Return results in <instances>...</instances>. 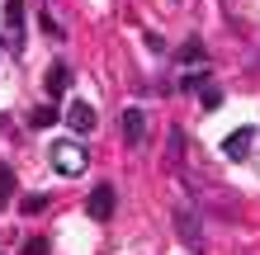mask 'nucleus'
Returning <instances> with one entry per match:
<instances>
[{
  "mask_svg": "<svg viewBox=\"0 0 260 255\" xmlns=\"http://www.w3.org/2000/svg\"><path fill=\"white\" fill-rule=\"evenodd\" d=\"M38 24H43V33H48V38H62V28H57V19H52L48 10H43V19H38Z\"/></svg>",
  "mask_w": 260,
  "mask_h": 255,
  "instance_id": "obj_13",
  "label": "nucleus"
},
{
  "mask_svg": "<svg viewBox=\"0 0 260 255\" xmlns=\"http://www.w3.org/2000/svg\"><path fill=\"white\" fill-rule=\"evenodd\" d=\"M52 152V170L57 175H85V161H90V152L76 137H62V142H52L48 147Z\"/></svg>",
  "mask_w": 260,
  "mask_h": 255,
  "instance_id": "obj_1",
  "label": "nucleus"
},
{
  "mask_svg": "<svg viewBox=\"0 0 260 255\" xmlns=\"http://www.w3.org/2000/svg\"><path fill=\"white\" fill-rule=\"evenodd\" d=\"M251 152H255V128H237V132L222 137V156L227 161H251Z\"/></svg>",
  "mask_w": 260,
  "mask_h": 255,
  "instance_id": "obj_3",
  "label": "nucleus"
},
{
  "mask_svg": "<svg viewBox=\"0 0 260 255\" xmlns=\"http://www.w3.org/2000/svg\"><path fill=\"white\" fill-rule=\"evenodd\" d=\"M5 19H10V43H24V0H5Z\"/></svg>",
  "mask_w": 260,
  "mask_h": 255,
  "instance_id": "obj_7",
  "label": "nucleus"
},
{
  "mask_svg": "<svg viewBox=\"0 0 260 255\" xmlns=\"http://www.w3.org/2000/svg\"><path fill=\"white\" fill-rule=\"evenodd\" d=\"M180 161H185V132L171 128V166H180Z\"/></svg>",
  "mask_w": 260,
  "mask_h": 255,
  "instance_id": "obj_9",
  "label": "nucleus"
},
{
  "mask_svg": "<svg viewBox=\"0 0 260 255\" xmlns=\"http://www.w3.org/2000/svg\"><path fill=\"white\" fill-rule=\"evenodd\" d=\"M57 118H62V114H57L52 104H43V109H38L34 118H28V123H34V128H48V123H57Z\"/></svg>",
  "mask_w": 260,
  "mask_h": 255,
  "instance_id": "obj_10",
  "label": "nucleus"
},
{
  "mask_svg": "<svg viewBox=\"0 0 260 255\" xmlns=\"http://www.w3.org/2000/svg\"><path fill=\"white\" fill-rule=\"evenodd\" d=\"M175 227H180V236H185L189 246H199V241H204V236H199V227H194V217L185 213V208H180V213H175Z\"/></svg>",
  "mask_w": 260,
  "mask_h": 255,
  "instance_id": "obj_8",
  "label": "nucleus"
},
{
  "mask_svg": "<svg viewBox=\"0 0 260 255\" xmlns=\"http://www.w3.org/2000/svg\"><path fill=\"white\" fill-rule=\"evenodd\" d=\"M118 128H123L128 147H142L147 142V118H142V109H123V114H118Z\"/></svg>",
  "mask_w": 260,
  "mask_h": 255,
  "instance_id": "obj_5",
  "label": "nucleus"
},
{
  "mask_svg": "<svg viewBox=\"0 0 260 255\" xmlns=\"http://www.w3.org/2000/svg\"><path fill=\"white\" fill-rule=\"evenodd\" d=\"M24 255H48V241H38V236H34V241L24 246Z\"/></svg>",
  "mask_w": 260,
  "mask_h": 255,
  "instance_id": "obj_16",
  "label": "nucleus"
},
{
  "mask_svg": "<svg viewBox=\"0 0 260 255\" xmlns=\"http://www.w3.org/2000/svg\"><path fill=\"white\" fill-rule=\"evenodd\" d=\"M114 185H95V189H90V199H85V217L90 222H109L114 217Z\"/></svg>",
  "mask_w": 260,
  "mask_h": 255,
  "instance_id": "obj_2",
  "label": "nucleus"
},
{
  "mask_svg": "<svg viewBox=\"0 0 260 255\" xmlns=\"http://www.w3.org/2000/svg\"><path fill=\"white\" fill-rule=\"evenodd\" d=\"M43 85H48V95L57 99V95H67V85H71V66L67 62H52L48 66V81H43Z\"/></svg>",
  "mask_w": 260,
  "mask_h": 255,
  "instance_id": "obj_6",
  "label": "nucleus"
},
{
  "mask_svg": "<svg viewBox=\"0 0 260 255\" xmlns=\"http://www.w3.org/2000/svg\"><path fill=\"white\" fill-rule=\"evenodd\" d=\"M43 203H48L43 194H28V199H24V213H43Z\"/></svg>",
  "mask_w": 260,
  "mask_h": 255,
  "instance_id": "obj_14",
  "label": "nucleus"
},
{
  "mask_svg": "<svg viewBox=\"0 0 260 255\" xmlns=\"http://www.w3.org/2000/svg\"><path fill=\"white\" fill-rule=\"evenodd\" d=\"M10 194H14V170H10V166H0V208H5Z\"/></svg>",
  "mask_w": 260,
  "mask_h": 255,
  "instance_id": "obj_11",
  "label": "nucleus"
},
{
  "mask_svg": "<svg viewBox=\"0 0 260 255\" xmlns=\"http://www.w3.org/2000/svg\"><path fill=\"white\" fill-rule=\"evenodd\" d=\"M204 104H208V109H218V104H222V90L208 85V81H204Z\"/></svg>",
  "mask_w": 260,
  "mask_h": 255,
  "instance_id": "obj_12",
  "label": "nucleus"
},
{
  "mask_svg": "<svg viewBox=\"0 0 260 255\" xmlns=\"http://www.w3.org/2000/svg\"><path fill=\"white\" fill-rule=\"evenodd\" d=\"M194 57H204V48H199V43H185V48H180V62H194Z\"/></svg>",
  "mask_w": 260,
  "mask_h": 255,
  "instance_id": "obj_15",
  "label": "nucleus"
},
{
  "mask_svg": "<svg viewBox=\"0 0 260 255\" xmlns=\"http://www.w3.org/2000/svg\"><path fill=\"white\" fill-rule=\"evenodd\" d=\"M62 118L71 123V132H95V123H100V114H95V104H85V99H71Z\"/></svg>",
  "mask_w": 260,
  "mask_h": 255,
  "instance_id": "obj_4",
  "label": "nucleus"
}]
</instances>
